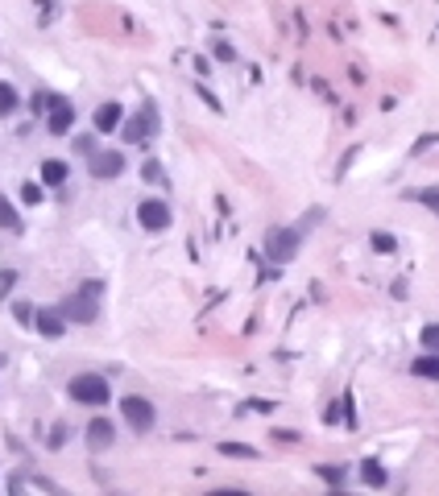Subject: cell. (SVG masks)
Here are the masks:
<instances>
[{
	"label": "cell",
	"instance_id": "obj_1",
	"mask_svg": "<svg viewBox=\"0 0 439 496\" xmlns=\"http://www.w3.org/2000/svg\"><path fill=\"white\" fill-rule=\"evenodd\" d=\"M67 393H71L75 402H83V405H104L108 397H112L108 380L99 377V373H79V377H71Z\"/></svg>",
	"mask_w": 439,
	"mask_h": 496
},
{
	"label": "cell",
	"instance_id": "obj_2",
	"mask_svg": "<svg viewBox=\"0 0 439 496\" xmlns=\"http://www.w3.org/2000/svg\"><path fill=\"white\" fill-rule=\"evenodd\" d=\"M92 294H99V282L83 285L75 298H63V302H58L63 319H75V323H92V319H96V298H92Z\"/></svg>",
	"mask_w": 439,
	"mask_h": 496
},
{
	"label": "cell",
	"instance_id": "obj_3",
	"mask_svg": "<svg viewBox=\"0 0 439 496\" xmlns=\"http://www.w3.org/2000/svg\"><path fill=\"white\" fill-rule=\"evenodd\" d=\"M298 228H269L266 232V248H269V260L273 265H286V260L298 253Z\"/></svg>",
	"mask_w": 439,
	"mask_h": 496
},
{
	"label": "cell",
	"instance_id": "obj_4",
	"mask_svg": "<svg viewBox=\"0 0 439 496\" xmlns=\"http://www.w3.org/2000/svg\"><path fill=\"white\" fill-rule=\"evenodd\" d=\"M121 414L133 430H149L153 426V402H146V397H121Z\"/></svg>",
	"mask_w": 439,
	"mask_h": 496
},
{
	"label": "cell",
	"instance_id": "obj_5",
	"mask_svg": "<svg viewBox=\"0 0 439 496\" xmlns=\"http://www.w3.org/2000/svg\"><path fill=\"white\" fill-rule=\"evenodd\" d=\"M71 124H75V108H71V99L54 95V104L46 108V128L54 133V137H63V133H71Z\"/></svg>",
	"mask_w": 439,
	"mask_h": 496
},
{
	"label": "cell",
	"instance_id": "obj_6",
	"mask_svg": "<svg viewBox=\"0 0 439 496\" xmlns=\"http://www.w3.org/2000/svg\"><path fill=\"white\" fill-rule=\"evenodd\" d=\"M137 219H141L146 232H162V228H170V207H166L162 199H146V203L137 207Z\"/></svg>",
	"mask_w": 439,
	"mask_h": 496
},
{
	"label": "cell",
	"instance_id": "obj_7",
	"mask_svg": "<svg viewBox=\"0 0 439 496\" xmlns=\"http://www.w3.org/2000/svg\"><path fill=\"white\" fill-rule=\"evenodd\" d=\"M149 133H158V108L153 104H146L133 120H124V137L129 141H146Z\"/></svg>",
	"mask_w": 439,
	"mask_h": 496
},
{
	"label": "cell",
	"instance_id": "obj_8",
	"mask_svg": "<svg viewBox=\"0 0 439 496\" xmlns=\"http://www.w3.org/2000/svg\"><path fill=\"white\" fill-rule=\"evenodd\" d=\"M121 170H124L121 149H104V153H92V174H96V178H121Z\"/></svg>",
	"mask_w": 439,
	"mask_h": 496
},
{
	"label": "cell",
	"instance_id": "obj_9",
	"mask_svg": "<svg viewBox=\"0 0 439 496\" xmlns=\"http://www.w3.org/2000/svg\"><path fill=\"white\" fill-rule=\"evenodd\" d=\"M33 323H38V331H42L46 339H58V335L67 331V319H63V310H33Z\"/></svg>",
	"mask_w": 439,
	"mask_h": 496
},
{
	"label": "cell",
	"instance_id": "obj_10",
	"mask_svg": "<svg viewBox=\"0 0 439 496\" xmlns=\"http://www.w3.org/2000/svg\"><path fill=\"white\" fill-rule=\"evenodd\" d=\"M112 439H116V430H112L108 418H96V422L87 426V447L92 451H108L112 447Z\"/></svg>",
	"mask_w": 439,
	"mask_h": 496
},
{
	"label": "cell",
	"instance_id": "obj_11",
	"mask_svg": "<svg viewBox=\"0 0 439 496\" xmlns=\"http://www.w3.org/2000/svg\"><path fill=\"white\" fill-rule=\"evenodd\" d=\"M121 120H124V112H121V104H116V99H108V104H99V108H96V128H99V133H112Z\"/></svg>",
	"mask_w": 439,
	"mask_h": 496
},
{
	"label": "cell",
	"instance_id": "obj_12",
	"mask_svg": "<svg viewBox=\"0 0 439 496\" xmlns=\"http://www.w3.org/2000/svg\"><path fill=\"white\" fill-rule=\"evenodd\" d=\"M361 480H365L369 488H386V484H390V475H386V468H381L377 459H365V463H361Z\"/></svg>",
	"mask_w": 439,
	"mask_h": 496
},
{
	"label": "cell",
	"instance_id": "obj_13",
	"mask_svg": "<svg viewBox=\"0 0 439 496\" xmlns=\"http://www.w3.org/2000/svg\"><path fill=\"white\" fill-rule=\"evenodd\" d=\"M42 182H46V187H63V182H67V162L46 158V162H42Z\"/></svg>",
	"mask_w": 439,
	"mask_h": 496
},
{
	"label": "cell",
	"instance_id": "obj_14",
	"mask_svg": "<svg viewBox=\"0 0 439 496\" xmlns=\"http://www.w3.org/2000/svg\"><path fill=\"white\" fill-rule=\"evenodd\" d=\"M0 228H4V232H21V215H17V207H13L4 194H0Z\"/></svg>",
	"mask_w": 439,
	"mask_h": 496
},
{
	"label": "cell",
	"instance_id": "obj_15",
	"mask_svg": "<svg viewBox=\"0 0 439 496\" xmlns=\"http://www.w3.org/2000/svg\"><path fill=\"white\" fill-rule=\"evenodd\" d=\"M411 368H415V377L439 380V352H435V356H418V360L411 364Z\"/></svg>",
	"mask_w": 439,
	"mask_h": 496
},
{
	"label": "cell",
	"instance_id": "obj_16",
	"mask_svg": "<svg viewBox=\"0 0 439 496\" xmlns=\"http://www.w3.org/2000/svg\"><path fill=\"white\" fill-rule=\"evenodd\" d=\"M17 104H21V95L13 92L4 79H0V116H9V112H17Z\"/></svg>",
	"mask_w": 439,
	"mask_h": 496
},
{
	"label": "cell",
	"instance_id": "obj_17",
	"mask_svg": "<svg viewBox=\"0 0 439 496\" xmlns=\"http://www.w3.org/2000/svg\"><path fill=\"white\" fill-rule=\"evenodd\" d=\"M220 455H232V459H257V451L244 447V443H220Z\"/></svg>",
	"mask_w": 439,
	"mask_h": 496
},
{
	"label": "cell",
	"instance_id": "obj_18",
	"mask_svg": "<svg viewBox=\"0 0 439 496\" xmlns=\"http://www.w3.org/2000/svg\"><path fill=\"white\" fill-rule=\"evenodd\" d=\"M373 248H377V253H394V236H386V232H373Z\"/></svg>",
	"mask_w": 439,
	"mask_h": 496
},
{
	"label": "cell",
	"instance_id": "obj_19",
	"mask_svg": "<svg viewBox=\"0 0 439 496\" xmlns=\"http://www.w3.org/2000/svg\"><path fill=\"white\" fill-rule=\"evenodd\" d=\"M212 50H216V58H220V62H232V58H237V50L228 46V42H220V38H216V46H212Z\"/></svg>",
	"mask_w": 439,
	"mask_h": 496
},
{
	"label": "cell",
	"instance_id": "obj_20",
	"mask_svg": "<svg viewBox=\"0 0 439 496\" xmlns=\"http://www.w3.org/2000/svg\"><path fill=\"white\" fill-rule=\"evenodd\" d=\"M423 343H427L431 352H439V323H431V327L423 331Z\"/></svg>",
	"mask_w": 439,
	"mask_h": 496
},
{
	"label": "cell",
	"instance_id": "obj_21",
	"mask_svg": "<svg viewBox=\"0 0 439 496\" xmlns=\"http://www.w3.org/2000/svg\"><path fill=\"white\" fill-rule=\"evenodd\" d=\"M319 475H323V480H327V484H344V468H319Z\"/></svg>",
	"mask_w": 439,
	"mask_h": 496
},
{
	"label": "cell",
	"instance_id": "obj_22",
	"mask_svg": "<svg viewBox=\"0 0 439 496\" xmlns=\"http://www.w3.org/2000/svg\"><path fill=\"white\" fill-rule=\"evenodd\" d=\"M21 199H25V203H42V187L25 182V187H21Z\"/></svg>",
	"mask_w": 439,
	"mask_h": 496
},
{
	"label": "cell",
	"instance_id": "obj_23",
	"mask_svg": "<svg viewBox=\"0 0 439 496\" xmlns=\"http://www.w3.org/2000/svg\"><path fill=\"white\" fill-rule=\"evenodd\" d=\"M141 174H146V182H166V174L158 170V162H149L146 170H141Z\"/></svg>",
	"mask_w": 439,
	"mask_h": 496
},
{
	"label": "cell",
	"instance_id": "obj_24",
	"mask_svg": "<svg viewBox=\"0 0 439 496\" xmlns=\"http://www.w3.org/2000/svg\"><path fill=\"white\" fill-rule=\"evenodd\" d=\"M418 203H427V207H435L439 211V190H423V194H415Z\"/></svg>",
	"mask_w": 439,
	"mask_h": 496
},
{
	"label": "cell",
	"instance_id": "obj_25",
	"mask_svg": "<svg viewBox=\"0 0 439 496\" xmlns=\"http://www.w3.org/2000/svg\"><path fill=\"white\" fill-rule=\"evenodd\" d=\"M63 439H67V434H63V426H54V430H50V447H63Z\"/></svg>",
	"mask_w": 439,
	"mask_h": 496
},
{
	"label": "cell",
	"instance_id": "obj_26",
	"mask_svg": "<svg viewBox=\"0 0 439 496\" xmlns=\"http://www.w3.org/2000/svg\"><path fill=\"white\" fill-rule=\"evenodd\" d=\"M0 364H4V356H0Z\"/></svg>",
	"mask_w": 439,
	"mask_h": 496
}]
</instances>
